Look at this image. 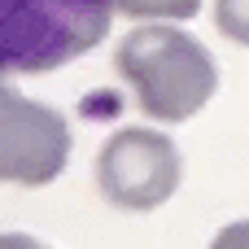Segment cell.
<instances>
[{"label":"cell","mask_w":249,"mask_h":249,"mask_svg":"<svg viewBox=\"0 0 249 249\" xmlns=\"http://www.w3.org/2000/svg\"><path fill=\"white\" fill-rule=\"evenodd\" d=\"M114 66L136 88V101L153 123H188L219 88L214 57L162 18L153 26H136L118 44Z\"/></svg>","instance_id":"cell-1"},{"label":"cell","mask_w":249,"mask_h":249,"mask_svg":"<svg viewBox=\"0 0 249 249\" xmlns=\"http://www.w3.org/2000/svg\"><path fill=\"white\" fill-rule=\"evenodd\" d=\"M214 245H249V223H236V228L219 232V241H214Z\"/></svg>","instance_id":"cell-7"},{"label":"cell","mask_w":249,"mask_h":249,"mask_svg":"<svg viewBox=\"0 0 249 249\" xmlns=\"http://www.w3.org/2000/svg\"><path fill=\"white\" fill-rule=\"evenodd\" d=\"M184 179L179 149L149 127H127L109 136V144L96 158V188L109 206L127 214H149L175 197Z\"/></svg>","instance_id":"cell-3"},{"label":"cell","mask_w":249,"mask_h":249,"mask_svg":"<svg viewBox=\"0 0 249 249\" xmlns=\"http://www.w3.org/2000/svg\"><path fill=\"white\" fill-rule=\"evenodd\" d=\"M214 22L232 44L249 48V0H214Z\"/></svg>","instance_id":"cell-6"},{"label":"cell","mask_w":249,"mask_h":249,"mask_svg":"<svg viewBox=\"0 0 249 249\" xmlns=\"http://www.w3.org/2000/svg\"><path fill=\"white\" fill-rule=\"evenodd\" d=\"M127 18H162V22H184L201 9V0H118Z\"/></svg>","instance_id":"cell-5"},{"label":"cell","mask_w":249,"mask_h":249,"mask_svg":"<svg viewBox=\"0 0 249 249\" xmlns=\"http://www.w3.org/2000/svg\"><path fill=\"white\" fill-rule=\"evenodd\" d=\"M118 0H0V66L4 74H48L92 53Z\"/></svg>","instance_id":"cell-2"},{"label":"cell","mask_w":249,"mask_h":249,"mask_svg":"<svg viewBox=\"0 0 249 249\" xmlns=\"http://www.w3.org/2000/svg\"><path fill=\"white\" fill-rule=\"evenodd\" d=\"M4 144H0V171L13 188H44L53 184L70 162V127L57 109L18 96L4 88Z\"/></svg>","instance_id":"cell-4"}]
</instances>
